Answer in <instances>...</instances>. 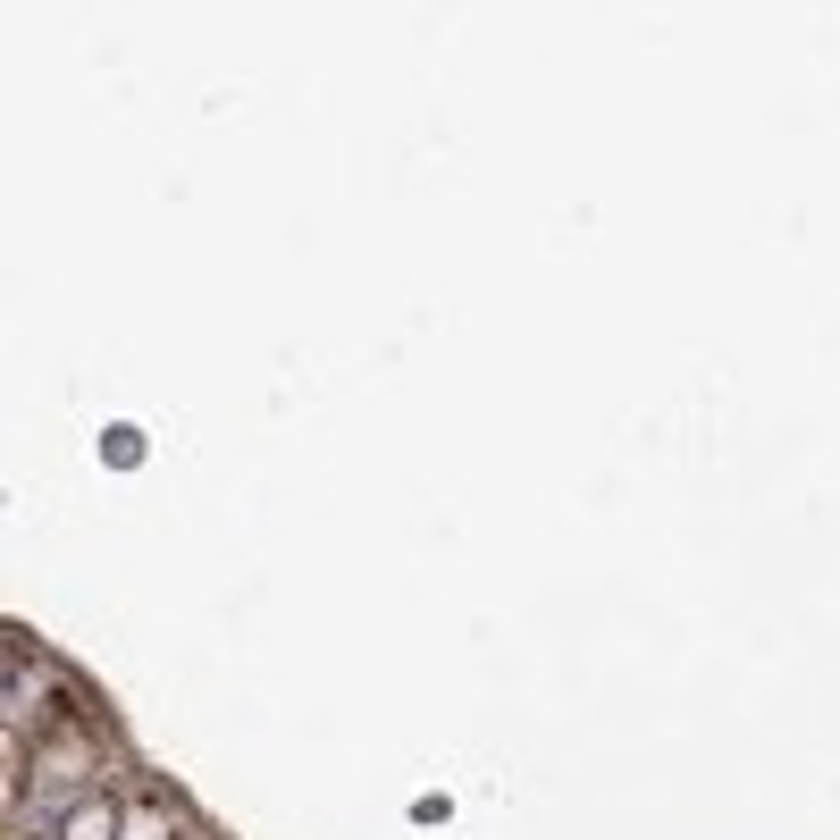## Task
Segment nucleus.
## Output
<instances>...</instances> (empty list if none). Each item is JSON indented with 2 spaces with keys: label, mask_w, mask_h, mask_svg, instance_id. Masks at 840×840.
Listing matches in <instances>:
<instances>
[]
</instances>
